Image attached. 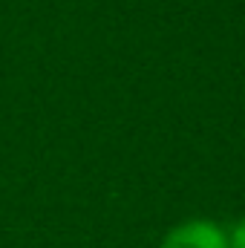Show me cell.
<instances>
[{
    "instance_id": "2",
    "label": "cell",
    "mask_w": 245,
    "mask_h": 248,
    "mask_svg": "<svg viewBox=\"0 0 245 248\" xmlns=\"http://www.w3.org/2000/svg\"><path fill=\"white\" fill-rule=\"evenodd\" d=\"M228 240H231V248H245V217L234 225V231L228 234Z\"/></svg>"
},
{
    "instance_id": "1",
    "label": "cell",
    "mask_w": 245,
    "mask_h": 248,
    "mask_svg": "<svg viewBox=\"0 0 245 248\" xmlns=\"http://www.w3.org/2000/svg\"><path fill=\"white\" fill-rule=\"evenodd\" d=\"M162 248H231V240L211 219H187L165 234Z\"/></svg>"
}]
</instances>
